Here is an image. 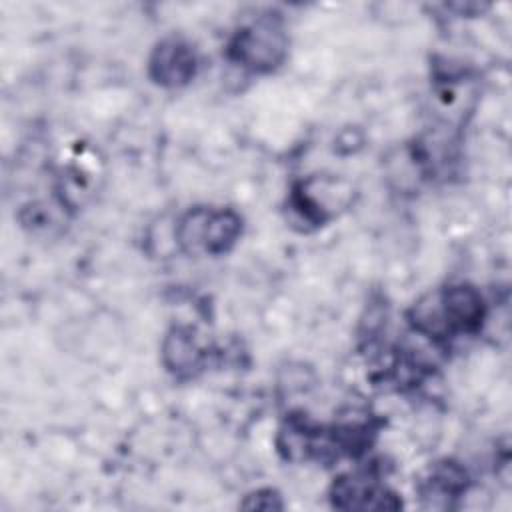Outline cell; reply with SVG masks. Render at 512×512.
I'll return each instance as SVG.
<instances>
[{
    "label": "cell",
    "instance_id": "obj_1",
    "mask_svg": "<svg viewBox=\"0 0 512 512\" xmlns=\"http://www.w3.org/2000/svg\"><path fill=\"white\" fill-rule=\"evenodd\" d=\"M242 232V218L230 208H192L176 226V242L190 256H220L232 250Z\"/></svg>",
    "mask_w": 512,
    "mask_h": 512
},
{
    "label": "cell",
    "instance_id": "obj_2",
    "mask_svg": "<svg viewBox=\"0 0 512 512\" xmlns=\"http://www.w3.org/2000/svg\"><path fill=\"white\" fill-rule=\"evenodd\" d=\"M288 54V36L272 16H260L242 26L228 46V56L246 70L266 74L276 70Z\"/></svg>",
    "mask_w": 512,
    "mask_h": 512
},
{
    "label": "cell",
    "instance_id": "obj_3",
    "mask_svg": "<svg viewBox=\"0 0 512 512\" xmlns=\"http://www.w3.org/2000/svg\"><path fill=\"white\" fill-rule=\"evenodd\" d=\"M196 66L194 48L180 36H166L148 58V76L162 88H180L194 78Z\"/></svg>",
    "mask_w": 512,
    "mask_h": 512
},
{
    "label": "cell",
    "instance_id": "obj_4",
    "mask_svg": "<svg viewBox=\"0 0 512 512\" xmlns=\"http://www.w3.org/2000/svg\"><path fill=\"white\" fill-rule=\"evenodd\" d=\"M332 504L340 510H396L402 506L394 492L362 474L340 476L332 486Z\"/></svg>",
    "mask_w": 512,
    "mask_h": 512
},
{
    "label": "cell",
    "instance_id": "obj_5",
    "mask_svg": "<svg viewBox=\"0 0 512 512\" xmlns=\"http://www.w3.org/2000/svg\"><path fill=\"white\" fill-rule=\"evenodd\" d=\"M342 184L328 178H310L296 186L292 194V208L310 224H324L330 220L338 206L348 204L350 190H342Z\"/></svg>",
    "mask_w": 512,
    "mask_h": 512
},
{
    "label": "cell",
    "instance_id": "obj_6",
    "mask_svg": "<svg viewBox=\"0 0 512 512\" xmlns=\"http://www.w3.org/2000/svg\"><path fill=\"white\" fill-rule=\"evenodd\" d=\"M206 360V350L196 340L194 332L184 326H174L162 342V364L176 378H192Z\"/></svg>",
    "mask_w": 512,
    "mask_h": 512
},
{
    "label": "cell",
    "instance_id": "obj_7",
    "mask_svg": "<svg viewBox=\"0 0 512 512\" xmlns=\"http://www.w3.org/2000/svg\"><path fill=\"white\" fill-rule=\"evenodd\" d=\"M468 486V476L466 470L462 466H458L456 462H442L438 466H434L432 476L426 484V494H434V496H458L466 490Z\"/></svg>",
    "mask_w": 512,
    "mask_h": 512
},
{
    "label": "cell",
    "instance_id": "obj_8",
    "mask_svg": "<svg viewBox=\"0 0 512 512\" xmlns=\"http://www.w3.org/2000/svg\"><path fill=\"white\" fill-rule=\"evenodd\" d=\"M240 506L248 510H282L284 508L280 494L272 488H260L248 494Z\"/></svg>",
    "mask_w": 512,
    "mask_h": 512
}]
</instances>
